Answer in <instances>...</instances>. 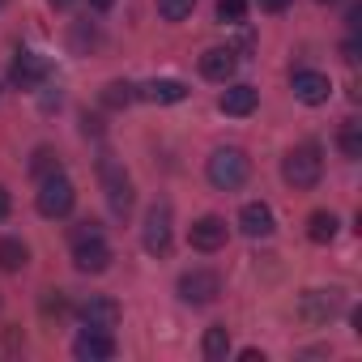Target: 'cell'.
I'll use <instances>...</instances> for the list:
<instances>
[{
  "instance_id": "27",
  "label": "cell",
  "mask_w": 362,
  "mask_h": 362,
  "mask_svg": "<svg viewBox=\"0 0 362 362\" xmlns=\"http://www.w3.org/2000/svg\"><path fill=\"white\" fill-rule=\"evenodd\" d=\"M18 349H22V328H5L0 332V358H9Z\"/></svg>"
},
{
  "instance_id": "7",
  "label": "cell",
  "mask_w": 362,
  "mask_h": 362,
  "mask_svg": "<svg viewBox=\"0 0 362 362\" xmlns=\"http://www.w3.org/2000/svg\"><path fill=\"white\" fill-rule=\"evenodd\" d=\"M73 264H77V273H107L111 269V247L103 243V235L73 243Z\"/></svg>"
},
{
  "instance_id": "16",
  "label": "cell",
  "mask_w": 362,
  "mask_h": 362,
  "mask_svg": "<svg viewBox=\"0 0 362 362\" xmlns=\"http://www.w3.org/2000/svg\"><path fill=\"white\" fill-rule=\"evenodd\" d=\"M235 64H239V56H235L230 47H209V52L201 56V73H205L209 81H230V77H235Z\"/></svg>"
},
{
  "instance_id": "32",
  "label": "cell",
  "mask_w": 362,
  "mask_h": 362,
  "mask_svg": "<svg viewBox=\"0 0 362 362\" xmlns=\"http://www.w3.org/2000/svg\"><path fill=\"white\" fill-rule=\"evenodd\" d=\"M111 5H115V0H90V9H98V13H107Z\"/></svg>"
},
{
  "instance_id": "4",
  "label": "cell",
  "mask_w": 362,
  "mask_h": 362,
  "mask_svg": "<svg viewBox=\"0 0 362 362\" xmlns=\"http://www.w3.org/2000/svg\"><path fill=\"white\" fill-rule=\"evenodd\" d=\"M218 294H222V277H218L214 269H192V273L179 277V298L192 303V307H205V303H214Z\"/></svg>"
},
{
  "instance_id": "34",
  "label": "cell",
  "mask_w": 362,
  "mask_h": 362,
  "mask_svg": "<svg viewBox=\"0 0 362 362\" xmlns=\"http://www.w3.org/2000/svg\"><path fill=\"white\" fill-rule=\"evenodd\" d=\"M315 5H337V0H315Z\"/></svg>"
},
{
  "instance_id": "9",
  "label": "cell",
  "mask_w": 362,
  "mask_h": 362,
  "mask_svg": "<svg viewBox=\"0 0 362 362\" xmlns=\"http://www.w3.org/2000/svg\"><path fill=\"white\" fill-rule=\"evenodd\" d=\"M81 324H86V328H103V332H111V328L119 324V303L107 298V294L86 298V303H81Z\"/></svg>"
},
{
  "instance_id": "33",
  "label": "cell",
  "mask_w": 362,
  "mask_h": 362,
  "mask_svg": "<svg viewBox=\"0 0 362 362\" xmlns=\"http://www.w3.org/2000/svg\"><path fill=\"white\" fill-rule=\"evenodd\" d=\"M73 5V0H52V9H69Z\"/></svg>"
},
{
  "instance_id": "30",
  "label": "cell",
  "mask_w": 362,
  "mask_h": 362,
  "mask_svg": "<svg viewBox=\"0 0 362 362\" xmlns=\"http://www.w3.org/2000/svg\"><path fill=\"white\" fill-rule=\"evenodd\" d=\"M5 218H9V192L0 188V222H5Z\"/></svg>"
},
{
  "instance_id": "13",
  "label": "cell",
  "mask_w": 362,
  "mask_h": 362,
  "mask_svg": "<svg viewBox=\"0 0 362 362\" xmlns=\"http://www.w3.org/2000/svg\"><path fill=\"white\" fill-rule=\"evenodd\" d=\"M239 226H243V235L247 239H269L277 226H273V209L264 205V201H252V205H243V214H239Z\"/></svg>"
},
{
  "instance_id": "24",
  "label": "cell",
  "mask_w": 362,
  "mask_h": 362,
  "mask_svg": "<svg viewBox=\"0 0 362 362\" xmlns=\"http://www.w3.org/2000/svg\"><path fill=\"white\" fill-rule=\"evenodd\" d=\"M247 18V0H218V22L222 26H239Z\"/></svg>"
},
{
  "instance_id": "8",
  "label": "cell",
  "mask_w": 362,
  "mask_h": 362,
  "mask_svg": "<svg viewBox=\"0 0 362 362\" xmlns=\"http://www.w3.org/2000/svg\"><path fill=\"white\" fill-rule=\"evenodd\" d=\"M328 94H332V81H328L324 73H315V69L294 73V98H298V103H307V107H324Z\"/></svg>"
},
{
  "instance_id": "11",
  "label": "cell",
  "mask_w": 362,
  "mask_h": 362,
  "mask_svg": "<svg viewBox=\"0 0 362 362\" xmlns=\"http://www.w3.org/2000/svg\"><path fill=\"white\" fill-rule=\"evenodd\" d=\"M103 188H107V201H111L115 214H128L132 209V184H128V175L115 162H103Z\"/></svg>"
},
{
  "instance_id": "10",
  "label": "cell",
  "mask_w": 362,
  "mask_h": 362,
  "mask_svg": "<svg viewBox=\"0 0 362 362\" xmlns=\"http://www.w3.org/2000/svg\"><path fill=\"white\" fill-rule=\"evenodd\" d=\"M73 354H77L81 362H107V358H115V341H111V332H103V328H86V332L73 341Z\"/></svg>"
},
{
  "instance_id": "6",
  "label": "cell",
  "mask_w": 362,
  "mask_h": 362,
  "mask_svg": "<svg viewBox=\"0 0 362 362\" xmlns=\"http://www.w3.org/2000/svg\"><path fill=\"white\" fill-rule=\"evenodd\" d=\"M43 77H47V60H43L39 52H18V56H13L9 81H13L18 90H39Z\"/></svg>"
},
{
  "instance_id": "31",
  "label": "cell",
  "mask_w": 362,
  "mask_h": 362,
  "mask_svg": "<svg viewBox=\"0 0 362 362\" xmlns=\"http://www.w3.org/2000/svg\"><path fill=\"white\" fill-rule=\"evenodd\" d=\"M345 60H349V64H358V43H354V39L345 43Z\"/></svg>"
},
{
  "instance_id": "19",
  "label": "cell",
  "mask_w": 362,
  "mask_h": 362,
  "mask_svg": "<svg viewBox=\"0 0 362 362\" xmlns=\"http://www.w3.org/2000/svg\"><path fill=\"white\" fill-rule=\"evenodd\" d=\"M201 349H205V358H209V362H222V358L230 354V328H226V324H214V328H205V341H201Z\"/></svg>"
},
{
  "instance_id": "21",
  "label": "cell",
  "mask_w": 362,
  "mask_h": 362,
  "mask_svg": "<svg viewBox=\"0 0 362 362\" xmlns=\"http://www.w3.org/2000/svg\"><path fill=\"white\" fill-rule=\"evenodd\" d=\"M337 145H341V153L354 162V158H362V124L358 119H349V124H341V136H337Z\"/></svg>"
},
{
  "instance_id": "28",
  "label": "cell",
  "mask_w": 362,
  "mask_h": 362,
  "mask_svg": "<svg viewBox=\"0 0 362 362\" xmlns=\"http://www.w3.org/2000/svg\"><path fill=\"white\" fill-rule=\"evenodd\" d=\"M98 235H103L98 222H77V226H73V243H81V239H98Z\"/></svg>"
},
{
  "instance_id": "5",
  "label": "cell",
  "mask_w": 362,
  "mask_h": 362,
  "mask_svg": "<svg viewBox=\"0 0 362 362\" xmlns=\"http://www.w3.org/2000/svg\"><path fill=\"white\" fill-rule=\"evenodd\" d=\"M145 252H153V256L170 252V205L166 201H158L145 214Z\"/></svg>"
},
{
  "instance_id": "18",
  "label": "cell",
  "mask_w": 362,
  "mask_h": 362,
  "mask_svg": "<svg viewBox=\"0 0 362 362\" xmlns=\"http://www.w3.org/2000/svg\"><path fill=\"white\" fill-rule=\"evenodd\" d=\"M337 226H341V222H337V214L320 209V214H311V218H307V239H311V243H332V239H337Z\"/></svg>"
},
{
  "instance_id": "25",
  "label": "cell",
  "mask_w": 362,
  "mask_h": 362,
  "mask_svg": "<svg viewBox=\"0 0 362 362\" xmlns=\"http://www.w3.org/2000/svg\"><path fill=\"white\" fill-rule=\"evenodd\" d=\"M30 170H35L39 179L56 175V170H60V158H56V149H35V158H30Z\"/></svg>"
},
{
  "instance_id": "14",
  "label": "cell",
  "mask_w": 362,
  "mask_h": 362,
  "mask_svg": "<svg viewBox=\"0 0 362 362\" xmlns=\"http://www.w3.org/2000/svg\"><path fill=\"white\" fill-rule=\"evenodd\" d=\"M337 307H341V294H337V290H311V294H303V303H298V311H303L311 324L332 320Z\"/></svg>"
},
{
  "instance_id": "23",
  "label": "cell",
  "mask_w": 362,
  "mask_h": 362,
  "mask_svg": "<svg viewBox=\"0 0 362 362\" xmlns=\"http://www.w3.org/2000/svg\"><path fill=\"white\" fill-rule=\"evenodd\" d=\"M192 9H197V0H158V18L166 22H184Z\"/></svg>"
},
{
  "instance_id": "12",
  "label": "cell",
  "mask_w": 362,
  "mask_h": 362,
  "mask_svg": "<svg viewBox=\"0 0 362 362\" xmlns=\"http://www.w3.org/2000/svg\"><path fill=\"white\" fill-rule=\"evenodd\" d=\"M188 239H192V247H197V252H218V247H226V222L209 214V218L192 222Z\"/></svg>"
},
{
  "instance_id": "15",
  "label": "cell",
  "mask_w": 362,
  "mask_h": 362,
  "mask_svg": "<svg viewBox=\"0 0 362 362\" xmlns=\"http://www.w3.org/2000/svg\"><path fill=\"white\" fill-rule=\"evenodd\" d=\"M145 103H158V107H170V103H184L188 98V86L184 81H175V77H158V81H149V86H141L136 90Z\"/></svg>"
},
{
  "instance_id": "20",
  "label": "cell",
  "mask_w": 362,
  "mask_h": 362,
  "mask_svg": "<svg viewBox=\"0 0 362 362\" xmlns=\"http://www.w3.org/2000/svg\"><path fill=\"white\" fill-rule=\"evenodd\" d=\"M26 264H30V252H26L22 239H0V269H5V273H18V269H26Z\"/></svg>"
},
{
  "instance_id": "1",
  "label": "cell",
  "mask_w": 362,
  "mask_h": 362,
  "mask_svg": "<svg viewBox=\"0 0 362 362\" xmlns=\"http://www.w3.org/2000/svg\"><path fill=\"white\" fill-rule=\"evenodd\" d=\"M247 175H252V162H247L243 149H218V153L209 158V184H214L218 192H235V188H243V184H247Z\"/></svg>"
},
{
  "instance_id": "26",
  "label": "cell",
  "mask_w": 362,
  "mask_h": 362,
  "mask_svg": "<svg viewBox=\"0 0 362 362\" xmlns=\"http://www.w3.org/2000/svg\"><path fill=\"white\" fill-rule=\"evenodd\" d=\"M43 315H47V320H52V315H56V320H64V315H69V303H64V294H60V290H47V294H43Z\"/></svg>"
},
{
  "instance_id": "2",
  "label": "cell",
  "mask_w": 362,
  "mask_h": 362,
  "mask_svg": "<svg viewBox=\"0 0 362 362\" xmlns=\"http://www.w3.org/2000/svg\"><path fill=\"white\" fill-rule=\"evenodd\" d=\"M281 175H286V184L290 188H315L320 184V175H324V158H320V149L315 145H298V149H290L286 153V162H281Z\"/></svg>"
},
{
  "instance_id": "29",
  "label": "cell",
  "mask_w": 362,
  "mask_h": 362,
  "mask_svg": "<svg viewBox=\"0 0 362 362\" xmlns=\"http://www.w3.org/2000/svg\"><path fill=\"white\" fill-rule=\"evenodd\" d=\"M256 5H260L264 13H286V9H290V0H256Z\"/></svg>"
},
{
  "instance_id": "17",
  "label": "cell",
  "mask_w": 362,
  "mask_h": 362,
  "mask_svg": "<svg viewBox=\"0 0 362 362\" xmlns=\"http://www.w3.org/2000/svg\"><path fill=\"white\" fill-rule=\"evenodd\" d=\"M256 103H260L256 86H230V90H222V98H218V107H222L226 115H252Z\"/></svg>"
},
{
  "instance_id": "3",
  "label": "cell",
  "mask_w": 362,
  "mask_h": 362,
  "mask_svg": "<svg viewBox=\"0 0 362 362\" xmlns=\"http://www.w3.org/2000/svg\"><path fill=\"white\" fill-rule=\"evenodd\" d=\"M35 205H39L43 218H64V214L77 205V188L56 170V175H47L43 184H39V201H35Z\"/></svg>"
},
{
  "instance_id": "22",
  "label": "cell",
  "mask_w": 362,
  "mask_h": 362,
  "mask_svg": "<svg viewBox=\"0 0 362 362\" xmlns=\"http://www.w3.org/2000/svg\"><path fill=\"white\" fill-rule=\"evenodd\" d=\"M132 98H136V86H128V81H111V86H103V107H111V111L128 107Z\"/></svg>"
}]
</instances>
